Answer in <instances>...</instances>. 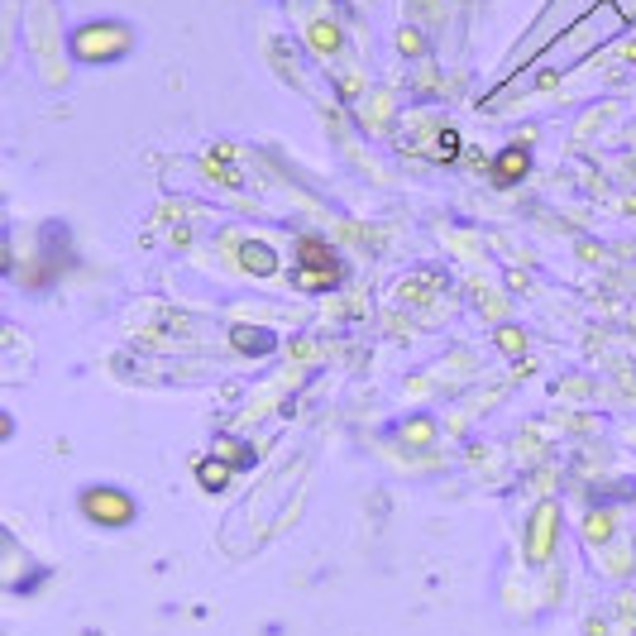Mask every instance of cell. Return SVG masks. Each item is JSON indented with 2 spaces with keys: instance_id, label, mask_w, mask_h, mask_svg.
Here are the masks:
<instances>
[{
  "instance_id": "cell-1",
  "label": "cell",
  "mask_w": 636,
  "mask_h": 636,
  "mask_svg": "<svg viewBox=\"0 0 636 636\" xmlns=\"http://www.w3.org/2000/svg\"><path fill=\"white\" fill-rule=\"evenodd\" d=\"M302 268H297V283L302 287H330L340 278V268H335V254H330L326 240H302Z\"/></svg>"
},
{
  "instance_id": "cell-2",
  "label": "cell",
  "mask_w": 636,
  "mask_h": 636,
  "mask_svg": "<svg viewBox=\"0 0 636 636\" xmlns=\"http://www.w3.org/2000/svg\"><path fill=\"white\" fill-rule=\"evenodd\" d=\"M82 512H87L91 522H101V527H125L134 517V498L115 493V488H91L87 498H82Z\"/></svg>"
},
{
  "instance_id": "cell-3",
  "label": "cell",
  "mask_w": 636,
  "mask_h": 636,
  "mask_svg": "<svg viewBox=\"0 0 636 636\" xmlns=\"http://www.w3.org/2000/svg\"><path fill=\"white\" fill-rule=\"evenodd\" d=\"M555 536H560V507H555V503L536 507V517H531V531H527V555H531V560H550V550H555Z\"/></svg>"
},
{
  "instance_id": "cell-4",
  "label": "cell",
  "mask_w": 636,
  "mask_h": 636,
  "mask_svg": "<svg viewBox=\"0 0 636 636\" xmlns=\"http://www.w3.org/2000/svg\"><path fill=\"white\" fill-rule=\"evenodd\" d=\"M230 335H235V350H244V354H268V350H273V335H268V330L235 326Z\"/></svg>"
},
{
  "instance_id": "cell-5",
  "label": "cell",
  "mask_w": 636,
  "mask_h": 636,
  "mask_svg": "<svg viewBox=\"0 0 636 636\" xmlns=\"http://www.w3.org/2000/svg\"><path fill=\"white\" fill-rule=\"evenodd\" d=\"M230 474H235V469H230V464H225V460H216V455H211V460H201V464H197V479H201V488H211V493H216V488H225V483H230Z\"/></svg>"
},
{
  "instance_id": "cell-6",
  "label": "cell",
  "mask_w": 636,
  "mask_h": 636,
  "mask_svg": "<svg viewBox=\"0 0 636 636\" xmlns=\"http://www.w3.org/2000/svg\"><path fill=\"white\" fill-rule=\"evenodd\" d=\"M527 149H517V144H512V149H503V158H498V182H517V177L527 173Z\"/></svg>"
},
{
  "instance_id": "cell-7",
  "label": "cell",
  "mask_w": 636,
  "mask_h": 636,
  "mask_svg": "<svg viewBox=\"0 0 636 636\" xmlns=\"http://www.w3.org/2000/svg\"><path fill=\"white\" fill-rule=\"evenodd\" d=\"M240 254H244V268H249V273H259V278L278 268V259H273V249H268V244H244Z\"/></svg>"
},
{
  "instance_id": "cell-8",
  "label": "cell",
  "mask_w": 636,
  "mask_h": 636,
  "mask_svg": "<svg viewBox=\"0 0 636 636\" xmlns=\"http://www.w3.org/2000/svg\"><path fill=\"white\" fill-rule=\"evenodd\" d=\"M613 536V517L608 512H593L589 517V541H608Z\"/></svg>"
},
{
  "instance_id": "cell-9",
  "label": "cell",
  "mask_w": 636,
  "mask_h": 636,
  "mask_svg": "<svg viewBox=\"0 0 636 636\" xmlns=\"http://www.w3.org/2000/svg\"><path fill=\"white\" fill-rule=\"evenodd\" d=\"M498 345H503L507 354H522V350H527V340H522V330H498Z\"/></svg>"
},
{
  "instance_id": "cell-10",
  "label": "cell",
  "mask_w": 636,
  "mask_h": 636,
  "mask_svg": "<svg viewBox=\"0 0 636 636\" xmlns=\"http://www.w3.org/2000/svg\"><path fill=\"white\" fill-rule=\"evenodd\" d=\"M0 436H5V421H0Z\"/></svg>"
}]
</instances>
